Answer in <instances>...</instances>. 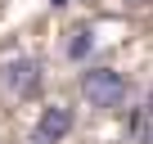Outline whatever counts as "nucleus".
Returning a JSON list of instances; mask_svg holds the SVG:
<instances>
[{"label":"nucleus","instance_id":"2","mask_svg":"<svg viewBox=\"0 0 153 144\" xmlns=\"http://www.w3.org/2000/svg\"><path fill=\"white\" fill-rule=\"evenodd\" d=\"M72 126H76V117H72V108H63V104H54V108H45V113L36 117V126H32V144H63Z\"/></svg>","mask_w":153,"mask_h":144},{"label":"nucleus","instance_id":"3","mask_svg":"<svg viewBox=\"0 0 153 144\" xmlns=\"http://www.w3.org/2000/svg\"><path fill=\"white\" fill-rule=\"evenodd\" d=\"M5 86L18 99H32L41 90V68H36V59H9L5 63Z\"/></svg>","mask_w":153,"mask_h":144},{"label":"nucleus","instance_id":"1","mask_svg":"<svg viewBox=\"0 0 153 144\" xmlns=\"http://www.w3.org/2000/svg\"><path fill=\"white\" fill-rule=\"evenodd\" d=\"M81 95L90 99V108H104V113H117L131 95V81L113 68H86L81 72Z\"/></svg>","mask_w":153,"mask_h":144},{"label":"nucleus","instance_id":"4","mask_svg":"<svg viewBox=\"0 0 153 144\" xmlns=\"http://www.w3.org/2000/svg\"><path fill=\"white\" fill-rule=\"evenodd\" d=\"M86 50H90V27H76L72 41H68V54L72 59H86Z\"/></svg>","mask_w":153,"mask_h":144},{"label":"nucleus","instance_id":"5","mask_svg":"<svg viewBox=\"0 0 153 144\" xmlns=\"http://www.w3.org/2000/svg\"><path fill=\"white\" fill-rule=\"evenodd\" d=\"M144 122H153V90H149V99H144V108H140V113H135V117H131V126H135V131H140V126H144Z\"/></svg>","mask_w":153,"mask_h":144},{"label":"nucleus","instance_id":"6","mask_svg":"<svg viewBox=\"0 0 153 144\" xmlns=\"http://www.w3.org/2000/svg\"><path fill=\"white\" fill-rule=\"evenodd\" d=\"M140 144H153V122H144V126H140Z\"/></svg>","mask_w":153,"mask_h":144},{"label":"nucleus","instance_id":"7","mask_svg":"<svg viewBox=\"0 0 153 144\" xmlns=\"http://www.w3.org/2000/svg\"><path fill=\"white\" fill-rule=\"evenodd\" d=\"M50 5H68V0H50Z\"/></svg>","mask_w":153,"mask_h":144}]
</instances>
